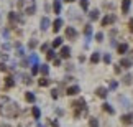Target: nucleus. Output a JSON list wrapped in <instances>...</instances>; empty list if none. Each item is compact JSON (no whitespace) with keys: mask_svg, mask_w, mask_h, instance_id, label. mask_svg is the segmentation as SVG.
<instances>
[{"mask_svg":"<svg viewBox=\"0 0 133 127\" xmlns=\"http://www.w3.org/2000/svg\"><path fill=\"white\" fill-rule=\"evenodd\" d=\"M71 106H72V109H74V117L76 119L81 117V114H85V112H87V106H85V101L82 98L77 99L76 102H72Z\"/></svg>","mask_w":133,"mask_h":127,"instance_id":"3","label":"nucleus"},{"mask_svg":"<svg viewBox=\"0 0 133 127\" xmlns=\"http://www.w3.org/2000/svg\"><path fill=\"white\" fill-rule=\"evenodd\" d=\"M17 7L22 13H26V15H33L36 12V2L35 0H18Z\"/></svg>","mask_w":133,"mask_h":127,"instance_id":"2","label":"nucleus"},{"mask_svg":"<svg viewBox=\"0 0 133 127\" xmlns=\"http://www.w3.org/2000/svg\"><path fill=\"white\" fill-rule=\"evenodd\" d=\"M0 127H12V125H8V124H2Z\"/></svg>","mask_w":133,"mask_h":127,"instance_id":"45","label":"nucleus"},{"mask_svg":"<svg viewBox=\"0 0 133 127\" xmlns=\"http://www.w3.org/2000/svg\"><path fill=\"white\" fill-rule=\"evenodd\" d=\"M0 114L5 116V117H8V119H15V117H18V114H20V107L15 101L2 96V98H0Z\"/></svg>","mask_w":133,"mask_h":127,"instance_id":"1","label":"nucleus"},{"mask_svg":"<svg viewBox=\"0 0 133 127\" xmlns=\"http://www.w3.org/2000/svg\"><path fill=\"white\" fill-rule=\"evenodd\" d=\"M51 125H53V127H59V122H58V120H53V122H51Z\"/></svg>","mask_w":133,"mask_h":127,"instance_id":"42","label":"nucleus"},{"mask_svg":"<svg viewBox=\"0 0 133 127\" xmlns=\"http://www.w3.org/2000/svg\"><path fill=\"white\" fill-rule=\"evenodd\" d=\"M13 86H15L13 76H5V88H13Z\"/></svg>","mask_w":133,"mask_h":127,"instance_id":"18","label":"nucleus"},{"mask_svg":"<svg viewBox=\"0 0 133 127\" xmlns=\"http://www.w3.org/2000/svg\"><path fill=\"white\" fill-rule=\"evenodd\" d=\"M66 38L68 40H76L77 38V30L74 27H68L66 28Z\"/></svg>","mask_w":133,"mask_h":127,"instance_id":"5","label":"nucleus"},{"mask_svg":"<svg viewBox=\"0 0 133 127\" xmlns=\"http://www.w3.org/2000/svg\"><path fill=\"white\" fill-rule=\"evenodd\" d=\"M117 86H118V83H117V81H112L109 88H110V89H117Z\"/></svg>","mask_w":133,"mask_h":127,"instance_id":"37","label":"nucleus"},{"mask_svg":"<svg viewBox=\"0 0 133 127\" xmlns=\"http://www.w3.org/2000/svg\"><path fill=\"white\" fill-rule=\"evenodd\" d=\"M46 58H48V59H54L56 58L54 50H48V51H46Z\"/></svg>","mask_w":133,"mask_h":127,"instance_id":"30","label":"nucleus"},{"mask_svg":"<svg viewBox=\"0 0 133 127\" xmlns=\"http://www.w3.org/2000/svg\"><path fill=\"white\" fill-rule=\"evenodd\" d=\"M131 58H133V51H131Z\"/></svg>","mask_w":133,"mask_h":127,"instance_id":"47","label":"nucleus"},{"mask_svg":"<svg viewBox=\"0 0 133 127\" xmlns=\"http://www.w3.org/2000/svg\"><path fill=\"white\" fill-rule=\"evenodd\" d=\"M25 99H26V102H30V104H33L35 101H36V96H35L31 91H26L25 93Z\"/></svg>","mask_w":133,"mask_h":127,"instance_id":"15","label":"nucleus"},{"mask_svg":"<svg viewBox=\"0 0 133 127\" xmlns=\"http://www.w3.org/2000/svg\"><path fill=\"white\" fill-rule=\"evenodd\" d=\"M59 46H63V38H61V37L53 40V48H59Z\"/></svg>","mask_w":133,"mask_h":127,"instance_id":"23","label":"nucleus"},{"mask_svg":"<svg viewBox=\"0 0 133 127\" xmlns=\"http://www.w3.org/2000/svg\"><path fill=\"white\" fill-rule=\"evenodd\" d=\"M130 7H131V0H123L122 2V13H128L130 12Z\"/></svg>","mask_w":133,"mask_h":127,"instance_id":"11","label":"nucleus"},{"mask_svg":"<svg viewBox=\"0 0 133 127\" xmlns=\"http://www.w3.org/2000/svg\"><path fill=\"white\" fill-rule=\"evenodd\" d=\"M49 25H51L49 18H48V17H43V18H41V23H39V28H41V32H46V30L49 28Z\"/></svg>","mask_w":133,"mask_h":127,"instance_id":"9","label":"nucleus"},{"mask_svg":"<svg viewBox=\"0 0 133 127\" xmlns=\"http://www.w3.org/2000/svg\"><path fill=\"white\" fill-rule=\"evenodd\" d=\"M59 55H61V58L68 59V58L71 56V48H69V46H61V51H59Z\"/></svg>","mask_w":133,"mask_h":127,"instance_id":"10","label":"nucleus"},{"mask_svg":"<svg viewBox=\"0 0 133 127\" xmlns=\"http://www.w3.org/2000/svg\"><path fill=\"white\" fill-rule=\"evenodd\" d=\"M120 71H122V68H120V64H118V66H115V73H117V74H118V73H120Z\"/></svg>","mask_w":133,"mask_h":127,"instance_id":"43","label":"nucleus"},{"mask_svg":"<svg viewBox=\"0 0 133 127\" xmlns=\"http://www.w3.org/2000/svg\"><path fill=\"white\" fill-rule=\"evenodd\" d=\"M89 127H99V120L95 117H90L89 119Z\"/></svg>","mask_w":133,"mask_h":127,"instance_id":"29","label":"nucleus"},{"mask_svg":"<svg viewBox=\"0 0 133 127\" xmlns=\"http://www.w3.org/2000/svg\"><path fill=\"white\" fill-rule=\"evenodd\" d=\"M112 61V58H110V55H104V63H107V64H109Z\"/></svg>","mask_w":133,"mask_h":127,"instance_id":"36","label":"nucleus"},{"mask_svg":"<svg viewBox=\"0 0 133 127\" xmlns=\"http://www.w3.org/2000/svg\"><path fill=\"white\" fill-rule=\"evenodd\" d=\"M61 28H63V18H59V17H58V18H56L54 22H53V32H54V33H58Z\"/></svg>","mask_w":133,"mask_h":127,"instance_id":"7","label":"nucleus"},{"mask_svg":"<svg viewBox=\"0 0 133 127\" xmlns=\"http://www.w3.org/2000/svg\"><path fill=\"white\" fill-rule=\"evenodd\" d=\"M48 48H49V46H48L46 43H44V45H41V51H43V53H44V51H48Z\"/></svg>","mask_w":133,"mask_h":127,"instance_id":"40","label":"nucleus"},{"mask_svg":"<svg viewBox=\"0 0 133 127\" xmlns=\"http://www.w3.org/2000/svg\"><path fill=\"white\" fill-rule=\"evenodd\" d=\"M81 8H82L84 10V12H87V10H89V0H81Z\"/></svg>","mask_w":133,"mask_h":127,"instance_id":"26","label":"nucleus"},{"mask_svg":"<svg viewBox=\"0 0 133 127\" xmlns=\"http://www.w3.org/2000/svg\"><path fill=\"white\" fill-rule=\"evenodd\" d=\"M100 61V51H94L92 53V56H90V63L92 64H97Z\"/></svg>","mask_w":133,"mask_h":127,"instance_id":"17","label":"nucleus"},{"mask_svg":"<svg viewBox=\"0 0 133 127\" xmlns=\"http://www.w3.org/2000/svg\"><path fill=\"white\" fill-rule=\"evenodd\" d=\"M23 83L30 84V83H31V76H23Z\"/></svg>","mask_w":133,"mask_h":127,"instance_id":"34","label":"nucleus"},{"mask_svg":"<svg viewBox=\"0 0 133 127\" xmlns=\"http://www.w3.org/2000/svg\"><path fill=\"white\" fill-rule=\"evenodd\" d=\"M39 71H41L43 76H48V73H49V66H48V64H39Z\"/></svg>","mask_w":133,"mask_h":127,"instance_id":"24","label":"nucleus"},{"mask_svg":"<svg viewBox=\"0 0 133 127\" xmlns=\"http://www.w3.org/2000/svg\"><path fill=\"white\" fill-rule=\"evenodd\" d=\"M99 15H100V12L95 8V10H92V12H90L89 17H90V20H97V18H99Z\"/></svg>","mask_w":133,"mask_h":127,"instance_id":"28","label":"nucleus"},{"mask_svg":"<svg viewBox=\"0 0 133 127\" xmlns=\"http://www.w3.org/2000/svg\"><path fill=\"white\" fill-rule=\"evenodd\" d=\"M84 35L90 40V35H92V27H90V25H85V28H84Z\"/></svg>","mask_w":133,"mask_h":127,"instance_id":"27","label":"nucleus"},{"mask_svg":"<svg viewBox=\"0 0 133 127\" xmlns=\"http://www.w3.org/2000/svg\"><path fill=\"white\" fill-rule=\"evenodd\" d=\"M117 51H118V55H125L127 51H128V45H127V43H120L118 46H117Z\"/></svg>","mask_w":133,"mask_h":127,"instance_id":"16","label":"nucleus"},{"mask_svg":"<svg viewBox=\"0 0 133 127\" xmlns=\"http://www.w3.org/2000/svg\"><path fill=\"white\" fill-rule=\"evenodd\" d=\"M38 84L41 86V88H46V86H49V84H51V81H49V79H48V78L44 76V78H41V79L38 81Z\"/></svg>","mask_w":133,"mask_h":127,"instance_id":"21","label":"nucleus"},{"mask_svg":"<svg viewBox=\"0 0 133 127\" xmlns=\"http://www.w3.org/2000/svg\"><path fill=\"white\" fill-rule=\"evenodd\" d=\"M36 127H46V125H43V124H38V125H36Z\"/></svg>","mask_w":133,"mask_h":127,"instance_id":"46","label":"nucleus"},{"mask_svg":"<svg viewBox=\"0 0 133 127\" xmlns=\"http://www.w3.org/2000/svg\"><path fill=\"white\" fill-rule=\"evenodd\" d=\"M38 71H39V64H33V66H31V74H33V76L38 74Z\"/></svg>","mask_w":133,"mask_h":127,"instance_id":"32","label":"nucleus"},{"mask_svg":"<svg viewBox=\"0 0 133 127\" xmlns=\"http://www.w3.org/2000/svg\"><path fill=\"white\" fill-rule=\"evenodd\" d=\"M79 93H81V88L77 84H76V86H69V88L66 89V94H68V96H77Z\"/></svg>","mask_w":133,"mask_h":127,"instance_id":"6","label":"nucleus"},{"mask_svg":"<svg viewBox=\"0 0 133 127\" xmlns=\"http://www.w3.org/2000/svg\"><path fill=\"white\" fill-rule=\"evenodd\" d=\"M54 66H61V59L59 58H54Z\"/></svg>","mask_w":133,"mask_h":127,"instance_id":"41","label":"nucleus"},{"mask_svg":"<svg viewBox=\"0 0 133 127\" xmlns=\"http://www.w3.org/2000/svg\"><path fill=\"white\" fill-rule=\"evenodd\" d=\"M31 114H33V119L35 120H39V119H41V111H39L38 106H33V107H31Z\"/></svg>","mask_w":133,"mask_h":127,"instance_id":"12","label":"nucleus"},{"mask_svg":"<svg viewBox=\"0 0 133 127\" xmlns=\"http://www.w3.org/2000/svg\"><path fill=\"white\" fill-rule=\"evenodd\" d=\"M122 122H123L125 125L133 124V114H123L122 116Z\"/></svg>","mask_w":133,"mask_h":127,"instance_id":"14","label":"nucleus"},{"mask_svg":"<svg viewBox=\"0 0 133 127\" xmlns=\"http://www.w3.org/2000/svg\"><path fill=\"white\" fill-rule=\"evenodd\" d=\"M53 10H54L56 15L61 13V0H54V2H53Z\"/></svg>","mask_w":133,"mask_h":127,"instance_id":"20","label":"nucleus"},{"mask_svg":"<svg viewBox=\"0 0 133 127\" xmlns=\"http://www.w3.org/2000/svg\"><path fill=\"white\" fill-rule=\"evenodd\" d=\"M115 22V15H107V17L102 18V27H107V25H110V23H114Z\"/></svg>","mask_w":133,"mask_h":127,"instance_id":"8","label":"nucleus"},{"mask_svg":"<svg viewBox=\"0 0 133 127\" xmlns=\"http://www.w3.org/2000/svg\"><path fill=\"white\" fill-rule=\"evenodd\" d=\"M0 71H7V64L5 63H0Z\"/></svg>","mask_w":133,"mask_h":127,"instance_id":"39","label":"nucleus"},{"mask_svg":"<svg viewBox=\"0 0 133 127\" xmlns=\"http://www.w3.org/2000/svg\"><path fill=\"white\" fill-rule=\"evenodd\" d=\"M120 66H122V68H125V69L131 68V59H128V58H122V61H120Z\"/></svg>","mask_w":133,"mask_h":127,"instance_id":"19","label":"nucleus"},{"mask_svg":"<svg viewBox=\"0 0 133 127\" xmlns=\"http://www.w3.org/2000/svg\"><path fill=\"white\" fill-rule=\"evenodd\" d=\"M63 2H68V3H72V2H76V0H63Z\"/></svg>","mask_w":133,"mask_h":127,"instance_id":"44","label":"nucleus"},{"mask_svg":"<svg viewBox=\"0 0 133 127\" xmlns=\"http://www.w3.org/2000/svg\"><path fill=\"white\" fill-rule=\"evenodd\" d=\"M128 30L133 32V18H130V22H128Z\"/></svg>","mask_w":133,"mask_h":127,"instance_id":"38","label":"nucleus"},{"mask_svg":"<svg viewBox=\"0 0 133 127\" xmlns=\"http://www.w3.org/2000/svg\"><path fill=\"white\" fill-rule=\"evenodd\" d=\"M95 94L99 96V98L105 99V98H107V94H109V89H107V88H97V89H95Z\"/></svg>","mask_w":133,"mask_h":127,"instance_id":"13","label":"nucleus"},{"mask_svg":"<svg viewBox=\"0 0 133 127\" xmlns=\"http://www.w3.org/2000/svg\"><path fill=\"white\" fill-rule=\"evenodd\" d=\"M51 98H53V99H58L59 98V89H53V91H51Z\"/></svg>","mask_w":133,"mask_h":127,"instance_id":"31","label":"nucleus"},{"mask_svg":"<svg viewBox=\"0 0 133 127\" xmlns=\"http://www.w3.org/2000/svg\"><path fill=\"white\" fill-rule=\"evenodd\" d=\"M36 45H38V41H36V40H30V43H28V46H30V48H31V50H33V48H36Z\"/></svg>","mask_w":133,"mask_h":127,"instance_id":"33","label":"nucleus"},{"mask_svg":"<svg viewBox=\"0 0 133 127\" xmlns=\"http://www.w3.org/2000/svg\"><path fill=\"white\" fill-rule=\"evenodd\" d=\"M131 83H133V76H131V74H125V76H123V84L128 86V84H131Z\"/></svg>","mask_w":133,"mask_h":127,"instance_id":"25","label":"nucleus"},{"mask_svg":"<svg viewBox=\"0 0 133 127\" xmlns=\"http://www.w3.org/2000/svg\"><path fill=\"white\" fill-rule=\"evenodd\" d=\"M95 40H97V41L100 43L102 40H104V33H97V35H95Z\"/></svg>","mask_w":133,"mask_h":127,"instance_id":"35","label":"nucleus"},{"mask_svg":"<svg viewBox=\"0 0 133 127\" xmlns=\"http://www.w3.org/2000/svg\"><path fill=\"white\" fill-rule=\"evenodd\" d=\"M102 107H104V111H105V112H109V114H114V112H115L114 107H112L109 102H104V104H102Z\"/></svg>","mask_w":133,"mask_h":127,"instance_id":"22","label":"nucleus"},{"mask_svg":"<svg viewBox=\"0 0 133 127\" xmlns=\"http://www.w3.org/2000/svg\"><path fill=\"white\" fill-rule=\"evenodd\" d=\"M8 22H10V25H12V27H17V25L22 23L23 20L18 17L17 12H10V13H8Z\"/></svg>","mask_w":133,"mask_h":127,"instance_id":"4","label":"nucleus"}]
</instances>
